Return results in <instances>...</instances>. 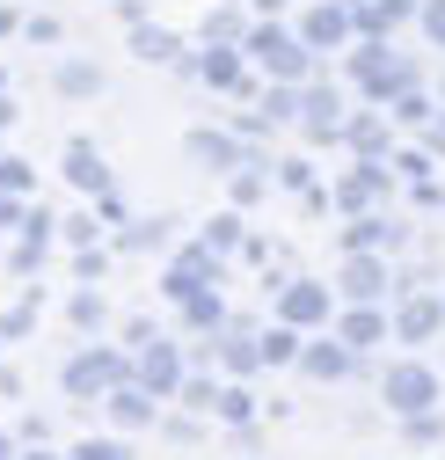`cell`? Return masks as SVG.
<instances>
[{"label":"cell","instance_id":"obj_1","mask_svg":"<svg viewBox=\"0 0 445 460\" xmlns=\"http://www.w3.org/2000/svg\"><path fill=\"white\" fill-rule=\"evenodd\" d=\"M241 59H256L270 81H285V88H300V81L314 74V51H307L285 22H256V30L241 37Z\"/></svg>","mask_w":445,"mask_h":460},{"label":"cell","instance_id":"obj_2","mask_svg":"<svg viewBox=\"0 0 445 460\" xmlns=\"http://www.w3.org/2000/svg\"><path fill=\"white\" fill-rule=\"evenodd\" d=\"M292 37H300L307 51H344V44L358 37V22H351L344 0H307V15L292 22Z\"/></svg>","mask_w":445,"mask_h":460},{"label":"cell","instance_id":"obj_3","mask_svg":"<svg viewBox=\"0 0 445 460\" xmlns=\"http://www.w3.org/2000/svg\"><path fill=\"white\" fill-rule=\"evenodd\" d=\"M300 132L307 139H336L344 132V95L328 81H300Z\"/></svg>","mask_w":445,"mask_h":460},{"label":"cell","instance_id":"obj_4","mask_svg":"<svg viewBox=\"0 0 445 460\" xmlns=\"http://www.w3.org/2000/svg\"><path fill=\"white\" fill-rule=\"evenodd\" d=\"M431 394H438V387H431L423 366H395V373H387V402H395V410H423Z\"/></svg>","mask_w":445,"mask_h":460},{"label":"cell","instance_id":"obj_5","mask_svg":"<svg viewBox=\"0 0 445 460\" xmlns=\"http://www.w3.org/2000/svg\"><path fill=\"white\" fill-rule=\"evenodd\" d=\"M190 161H212V176H219V168H234V139H219V132H190Z\"/></svg>","mask_w":445,"mask_h":460},{"label":"cell","instance_id":"obj_6","mask_svg":"<svg viewBox=\"0 0 445 460\" xmlns=\"http://www.w3.org/2000/svg\"><path fill=\"white\" fill-rule=\"evenodd\" d=\"M66 176H74L81 190H102V183H109V176H102V154H95V146H74V154H66Z\"/></svg>","mask_w":445,"mask_h":460},{"label":"cell","instance_id":"obj_7","mask_svg":"<svg viewBox=\"0 0 445 460\" xmlns=\"http://www.w3.org/2000/svg\"><path fill=\"white\" fill-rule=\"evenodd\" d=\"M380 285H387V270H380V263H351V270H344V293H351V300H372Z\"/></svg>","mask_w":445,"mask_h":460},{"label":"cell","instance_id":"obj_8","mask_svg":"<svg viewBox=\"0 0 445 460\" xmlns=\"http://www.w3.org/2000/svg\"><path fill=\"white\" fill-rule=\"evenodd\" d=\"M285 118H300V88H285V81H277V88L263 95V125H285Z\"/></svg>","mask_w":445,"mask_h":460},{"label":"cell","instance_id":"obj_9","mask_svg":"<svg viewBox=\"0 0 445 460\" xmlns=\"http://www.w3.org/2000/svg\"><path fill=\"white\" fill-rule=\"evenodd\" d=\"M132 51L161 66V59H176V37H169V30H139V37H132Z\"/></svg>","mask_w":445,"mask_h":460},{"label":"cell","instance_id":"obj_10","mask_svg":"<svg viewBox=\"0 0 445 460\" xmlns=\"http://www.w3.org/2000/svg\"><path fill=\"white\" fill-rule=\"evenodd\" d=\"M344 132H351V146H358V154H387V125H372V118H351Z\"/></svg>","mask_w":445,"mask_h":460},{"label":"cell","instance_id":"obj_11","mask_svg":"<svg viewBox=\"0 0 445 460\" xmlns=\"http://www.w3.org/2000/svg\"><path fill=\"white\" fill-rule=\"evenodd\" d=\"M285 314L292 322H314V314H328V300L314 293V285H300V293H285Z\"/></svg>","mask_w":445,"mask_h":460},{"label":"cell","instance_id":"obj_12","mask_svg":"<svg viewBox=\"0 0 445 460\" xmlns=\"http://www.w3.org/2000/svg\"><path fill=\"white\" fill-rule=\"evenodd\" d=\"M416 22H423V37L445 51V0H423V8H416Z\"/></svg>","mask_w":445,"mask_h":460},{"label":"cell","instance_id":"obj_13","mask_svg":"<svg viewBox=\"0 0 445 460\" xmlns=\"http://www.w3.org/2000/svg\"><path fill=\"white\" fill-rule=\"evenodd\" d=\"M59 88H66V95H95L102 81H95V66H59Z\"/></svg>","mask_w":445,"mask_h":460},{"label":"cell","instance_id":"obj_14","mask_svg":"<svg viewBox=\"0 0 445 460\" xmlns=\"http://www.w3.org/2000/svg\"><path fill=\"white\" fill-rule=\"evenodd\" d=\"M395 118H402V125H431V102L409 88V95H395Z\"/></svg>","mask_w":445,"mask_h":460},{"label":"cell","instance_id":"obj_15","mask_svg":"<svg viewBox=\"0 0 445 460\" xmlns=\"http://www.w3.org/2000/svg\"><path fill=\"white\" fill-rule=\"evenodd\" d=\"M153 417V402H139V394H118V424H146Z\"/></svg>","mask_w":445,"mask_h":460},{"label":"cell","instance_id":"obj_16","mask_svg":"<svg viewBox=\"0 0 445 460\" xmlns=\"http://www.w3.org/2000/svg\"><path fill=\"white\" fill-rule=\"evenodd\" d=\"M431 322H438V307H431V300H416V307H409V314H402V329H409V336H423V329H431Z\"/></svg>","mask_w":445,"mask_h":460},{"label":"cell","instance_id":"obj_17","mask_svg":"<svg viewBox=\"0 0 445 460\" xmlns=\"http://www.w3.org/2000/svg\"><path fill=\"white\" fill-rule=\"evenodd\" d=\"M344 336H351V343H372V336H380V314H351Z\"/></svg>","mask_w":445,"mask_h":460},{"label":"cell","instance_id":"obj_18","mask_svg":"<svg viewBox=\"0 0 445 460\" xmlns=\"http://www.w3.org/2000/svg\"><path fill=\"white\" fill-rule=\"evenodd\" d=\"M307 373H344V351H307Z\"/></svg>","mask_w":445,"mask_h":460},{"label":"cell","instance_id":"obj_19","mask_svg":"<svg viewBox=\"0 0 445 460\" xmlns=\"http://www.w3.org/2000/svg\"><path fill=\"white\" fill-rule=\"evenodd\" d=\"M81 460H125L118 446H81Z\"/></svg>","mask_w":445,"mask_h":460},{"label":"cell","instance_id":"obj_20","mask_svg":"<svg viewBox=\"0 0 445 460\" xmlns=\"http://www.w3.org/2000/svg\"><path fill=\"white\" fill-rule=\"evenodd\" d=\"M423 139H431V146H445V118H431V125H423Z\"/></svg>","mask_w":445,"mask_h":460},{"label":"cell","instance_id":"obj_21","mask_svg":"<svg viewBox=\"0 0 445 460\" xmlns=\"http://www.w3.org/2000/svg\"><path fill=\"white\" fill-rule=\"evenodd\" d=\"M0 460H8V438H0Z\"/></svg>","mask_w":445,"mask_h":460}]
</instances>
